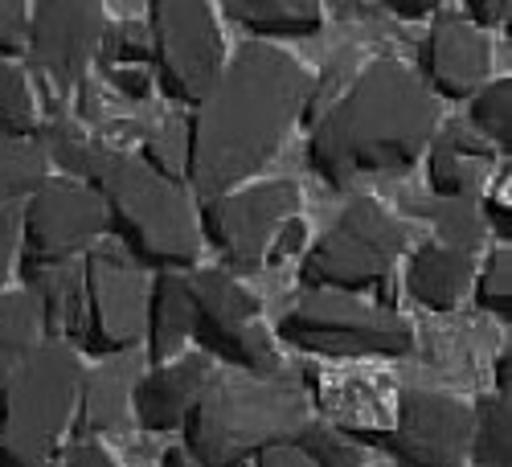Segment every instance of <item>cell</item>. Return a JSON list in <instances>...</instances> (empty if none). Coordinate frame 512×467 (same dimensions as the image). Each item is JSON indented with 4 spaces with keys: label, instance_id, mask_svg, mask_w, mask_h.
Segmentation results:
<instances>
[{
    "label": "cell",
    "instance_id": "2",
    "mask_svg": "<svg viewBox=\"0 0 512 467\" xmlns=\"http://www.w3.org/2000/svg\"><path fill=\"white\" fill-rule=\"evenodd\" d=\"M435 132L439 99L426 91V82L394 58H377L316 119L308 164L332 189H345L357 177L406 173Z\"/></svg>",
    "mask_w": 512,
    "mask_h": 467
},
{
    "label": "cell",
    "instance_id": "44",
    "mask_svg": "<svg viewBox=\"0 0 512 467\" xmlns=\"http://www.w3.org/2000/svg\"><path fill=\"white\" fill-rule=\"evenodd\" d=\"M295 234H300V226L287 222V238H295ZM283 250H295V242H283V246H279V254H283ZM279 254H275V259H279Z\"/></svg>",
    "mask_w": 512,
    "mask_h": 467
},
{
    "label": "cell",
    "instance_id": "26",
    "mask_svg": "<svg viewBox=\"0 0 512 467\" xmlns=\"http://www.w3.org/2000/svg\"><path fill=\"white\" fill-rule=\"evenodd\" d=\"M33 144L41 148V156H46L50 164H58L66 177H87V164H91L95 144L82 136V127L66 111H54L46 123H37Z\"/></svg>",
    "mask_w": 512,
    "mask_h": 467
},
{
    "label": "cell",
    "instance_id": "11",
    "mask_svg": "<svg viewBox=\"0 0 512 467\" xmlns=\"http://www.w3.org/2000/svg\"><path fill=\"white\" fill-rule=\"evenodd\" d=\"M148 275L123 254L95 250L82 267V345L95 357L132 353L148 328Z\"/></svg>",
    "mask_w": 512,
    "mask_h": 467
},
{
    "label": "cell",
    "instance_id": "13",
    "mask_svg": "<svg viewBox=\"0 0 512 467\" xmlns=\"http://www.w3.org/2000/svg\"><path fill=\"white\" fill-rule=\"evenodd\" d=\"M357 439L390 451L398 467H467L472 406L439 390H406L394 427Z\"/></svg>",
    "mask_w": 512,
    "mask_h": 467
},
{
    "label": "cell",
    "instance_id": "32",
    "mask_svg": "<svg viewBox=\"0 0 512 467\" xmlns=\"http://www.w3.org/2000/svg\"><path fill=\"white\" fill-rule=\"evenodd\" d=\"M103 58L111 70L119 66H144L152 58V33L144 21H115L103 29Z\"/></svg>",
    "mask_w": 512,
    "mask_h": 467
},
{
    "label": "cell",
    "instance_id": "39",
    "mask_svg": "<svg viewBox=\"0 0 512 467\" xmlns=\"http://www.w3.org/2000/svg\"><path fill=\"white\" fill-rule=\"evenodd\" d=\"M254 467H312V463L300 455L295 443H283V447H267L263 455H254Z\"/></svg>",
    "mask_w": 512,
    "mask_h": 467
},
{
    "label": "cell",
    "instance_id": "10",
    "mask_svg": "<svg viewBox=\"0 0 512 467\" xmlns=\"http://www.w3.org/2000/svg\"><path fill=\"white\" fill-rule=\"evenodd\" d=\"M300 209V189L295 181H263L242 185L222 197H209L201 205L197 230L209 238V246L222 254L226 267L238 275H254L271 263V246L279 230Z\"/></svg>",
    "mask_w": 512,
    "mask_h": 467
},
{
    "label": "cell",
    "instance_id": "38",
    "mask_svg": "<svg viewBox=\"0 0 512 467\" xmlns=\"http://www.w3.org/2000/svg\"><path fill=\"white\" fill-rule=\"evenodd\" d=\"M467 25H500V21H508V0H472L467 5V17H463Z\"/></svg>",
    "mask_w": 512,
    "mask_h": 467
},
{
    "label": "cell",
    "instance_id": "5",
    "mask_svg": "<svg viewBox=\"0 0 512 467\" xmlns=\"http://www.w3.org/2000/svg\"><path fill=\"white\" fill-rule=\"evenodd\" d=\"M78 353L66 341H41L0 390V467H46L74 422Z\"/></svg>",
    "mask_w": 512,
    "mask_h": 467
},
{
    "label": "cell",
    "instance_id": "36",
    "mask_svg": "<svg viewBox=\"0 0 512 467\" xmlns=\"http://www.w3.org/2000/svg\"><path fill=\"white\" fill-rule=\"evenodd\" d=\"M58 467H119V463H115L95 439H74V443L62 451Z\"/></svg>",
    "mask_w": 512,
    "mask_h": 467
},
{
    "label": "cell",
    "instance_id": "9",
    "mask_svg": "<svg viewBox=\"0 0 512 467\" xmlns=\"http://www.w3.org/2000/svg\"><path fill=\"white\" fill-rule=\"evenodd\" d=\"M193 295V336L201 341L205 357H222L238 373L275 377L279 353L271 345V332L263 328L259 300L230 275V271H197L189 275Z\"/></svg>",
    "mask_w": 512,
    "mask_h": 467
},
{
    "label": "cell",
    "instance_id": "29",
    "mask_svg": "<svg viewBox=\"0 0 512 467\" xmlns=\"http://www.w3.org/2000/svg\"><path fill=\"white\" fill-rule=\"evenodd\" d=\"M300 447V455L312 463V467H361V447L349 443V435L332 431L328 422H304L300 435L291 439Z\"/></svg>",
    "mask_w": 512,
    "mask_h": 467
},
{
    "label": "cell",
    "instance_id": "40",
    "mask_svg": "<svg viewBox=\"0 0 512 467\" xmlns=\"http://www.w3.org/2000/svg\"><path fill=\"white\" fill-rule=\"evenodd\" d=\"M386 9L398 13V17H406V21H418V17H426V13H443L439 0H390Z\"/></svg>",
    "mask_w": 512,
    "mask_h": 467
},
{
    "label": "cell",
    "instance_id": "45",
    "mask_svg": "<svg viewBox=\"0 0 512 467\" xmlns=\"http://www.w3.org/2000/svg\"><path fill=\"white\" fill-rule=\"evenodd\" d=\"M361 467H365V463H361Z\"/></svg>",
    "mask_w": 512,
    "mask_h": 467
},
{
    "label": "cell",
    "instance_id": "19",
    "mask_svg": "<svg viewBox=\"0 0 512 467\" xmlns=\"http://www.w3.org/2000/svg\"><path fill=\"white\" fill-rule=\"evenodd\" d=\"M472 275H476V254L443 242H422L406 263V291L422 308L451 312L472 291Z\"/></svg>",
    "mask_w": 512,
    "mask_h": 467
},
{
    "label": "cell",
    "instance_id": "15",
    "mask_svg": "<svg viewBox=\"0 0 512 467\" xmlns=\"http://www.w3.org/2000/svg\"><path fill=\"white\" fill-rule=\"evenodd\" d=\"M492 46L488 37L455 13H439L422 46V82L435 99H472L488 87Z\"/></svg>",
    "mask_w": 512,
    "mask_h": 467
},
{
    "label": "cell",
    "instance_id": "33",
    "mask_svg": "<svg viewBox=\"0 0 512 467\" xmlns=\"http://www.w3.org/2000/svg\"><path fill=\"white\" fill-rule=\"evenodd\" d=\"M508 300H512V254H508V246H504V250H492V254H488L484 271L476 275V304H480L484 312L508 320V316H512Z\"/></svg>",
    "mask_w": 512,
    "mask_h": 467
},
{
    "label": "cell",
    "instance_id": "31",
    "mask_svg": "<svg viewBox=\"0 0 512 467\" xmlns=\"http://www.w3.org/2000/svg\"><path fill=\"white\" fill-rule=\"evenodd\" d=\"M185 160H189V144H185V127L181 123H156L148 140H144V164L156 177L181 185L185 181Z\"/></svg>",
    "mask_w": 512,
    "mask_h": 467
},
{
    "label": "cell",
    "instance_id": "22",
    "mask_svg": "<svg viewBox=\"0 0 512 467\" xmlns=\"http://www.w3.org/2000/svg\"><path fill=\"white\" fill-rule=\"evenodd\" d=\"M222 13L259 37H308L320 29V0H226Z\"/></svg>",
    "mask_w": 512,
    "mask_h": 467
},
{
    "label": "cell",
    "instance_id": "3",
    "mask_svg": "<svg viewBox=\"0 0 512 467\" xmlns=\"http://www.w3.org/2000/svg\"><path fill=\"white\" fill-rule=\"evenodd\" d=\"M308 422V394L295 377L209 373L185 414V455L201 467H238L267 447H283Z\"/></svg>",
    "mask_w": 512,
    "mask_h": 467
},
{
    "label": "cell",
    "instance_id": "25",
    "mask_svg": "<svg viewBox=\"0 0 512 467\" xmlns=\"http://www.w3.org/2000/svg\"><path fill=\"white\" fill-rule=\"evenodd\" d=\"M418 218L426 222H435V242L443 246H455V250H467V254H476L480 242H484V218H480V209L476 201H414L410 205Z\"/></svg>",
    "mask_w": 512,
    "mask_h": 467
},
{
    "label": "cell",
    "instance_id": "37",
    "mask_svg": "<svg viewBox=\"0 0 512 467\" xmlns=\"http://www.w3.org/2000/svg\"><path fill=\"white\" fill-rule=\"evenodd\" d=\"M111 82L127 95V99H148V91H152V78L140 70V66H119V70H111Z\"/></svg>",
    "mask_w": 512,
    "mask_h": 467
},
{
    "label": "cell",
    "instance_id": "7",
    "mask_svg": "<svg viewBox=\"0 0 512 467\" xmlns=\"http://www.w3.org/2000/svg\"><path fill=\"white\" fill-rule=\"evenodd\" d=\"M279 336L320 357H402L414 349V332L394 308L345 291H304V300L279 320Z\"/></svg>",
    "mask_w": 512,
    "mask_h": 467
},
{
    "label": "cell",
    "instance_id": "17",
    "mask_svg": "<svg viewBox=\"0 0 512 467\" xmlns=\"http://www.w3.org/2000/svg\"><path fill=\"white\" fill-rule=\"evenodd\" d=\"M144 361L136 353H119L107 365L82 373L78 406H74V439L119 435L132 422V394L140 381Z\"/></svg>",
    "mask_w": 512,
    "mask_h": 467
},
{
    "label": "cell",
    "instance_id": "27",
    "mask_svg": "<svg viewBox=\"0 0 512 467\" xmlns=\"http://www.w3.org/2000/svg\"><path fill=\"white\" fill-rule=\"evenodd\" d=\"M467 459L476 467H508V398H480L472 410V447Z\"/></svg>",
    "mask_w": 512,
    "mask_h": 467
},
{
    "label": "cell",
    "instance_id": "12",
    "mask_svg": "<svg viewBox=\"0 0 512 467\" xmlns=\"http://www.w3.org/2000/svg\"><path fill=\"white\" fill-rule=\"evenodd\" d=\"M107 13L95 0H46L29 9V41L25 54L41 91H50L54 111H66L62 99L87 78L99 46H103Z\"/></svg>",
    "mask_w": 512,
    "mask_h": 467
},
{
    "label": "cell",
    "instance_id": "18",
    "mask_svg": "<svg viewBox=\"0 0 512 467\" xmlns=\"http://www.w3.org/2000/svg\"><path fill=\"white\" fill-rule=\"evenodd\" d=\"M431 148V193L447 201H476L488 185L496 148L467 132V123H443Z\"/></svg>",
    "mask_w": 512,
    "mask_h": 467
},
{
    "label": "cell",
    "instance_id": "35",
    "mask_svg": "<svg viewBox=\"0 0 512 467\" xmlns=\"http://www.w3.org/2000/svg\"><path fill=\"white\" fill-rule=\"evenodd\" d=\"M21 250V209L17 205H0V283L13 275Z\"/></svg>",
    "mask_w": 512,
    "mask_h": 467
},
{
    "label": "cell",
    "instance_id": "24",
    "mask_svg": "<svg viewBox=\"0 0 512 467\" xmlns=\"http://www.w3.org/2000/svg\"><path fill=\"white\" fill-rule=\"evenodd\" d=\"M46 181H50V160L41 156L33 140L0 136V205L29 201Z\"/></svg>",
    "mask_w": 512,
    "mask_h": 467
},
{
    "label": "cell",
    "instance_id": "16",
    "mask_svg": "<svg viewBox=\"0 0 512 467\" xmlns=\"http://www.w3.org/2000/svg\"><path fill=\"white\" fill-rule=\"evenodd\" d=\"M213 365L205 353H185L156 365L152 373H140L132 394V418L144 431H177L189 406L197 402L201 386L209 381Z\"/></svg>",
    "mask_w": 512,
    "mask_h": 467
},
{
    "label": "cell",
    "instance_id": "1",
    "mask_svg": "<svg viewBox=\"0 0 512 467\" xmlns=\"http://www.w3.org/2000/svg\"><path fill=\"white\" fill-rule=\"evenodd\" d=\"M308 99V70L287 50L250 41L197 103L185 127V181L201 201L242 189L279 152Z\"/></svg>",
    "mask_w": 512,
    "mask_h": 467
},
{
    "label": "cell",
    "instance_id": "34",
    "mask_svg": "<svg viewBox=\"0 0 512 467\" xmlns=\"http://www.w3.org/2000/svg\"><path fill=\"white\" fill-rule=\"evenodd\" d=\"M25 41H29V9L21 0H0V62L21 58Z\"/></svg>",
    "mask_w": 512,
    "mask_h": 467
},
{
    "label": "cell",
    "instance_id": "4",
    "mask_svg": "<svg viewBox=\"0 0 512 467\" xmlns=\"http://www.w3.org/2000/svg\"><path fill=\"white\" fill-rule=\"evenodd\" d=\"M87 181L99 193L107 222L140 263L160 271H185L201 254V230L181 185L156 177L140 156L95 148Z\"/></svg>",
    "mask_w": 512,
    "mask_h": 467
},
{
    "label": "cell",
    "instance_id": "20",
    "mask_svg": "<svg viewBox=\"0 0 512 467\" xmlns=\"http://www.w3.org/2000/svg\"><path fill=\"white\" fill-rule=\"evenodd\" d=\"M25 291L41 312L46 341L82 336V271L74 263H25Z\"/></svg>",
    "mask_w": 512,
    "mask_h": 467
},
{
    "label": "cell",
    "instance_id": "41",
    "mask_svg": "<svg viewBox=\"0 0 512 467\" xmlns=\"http://www.w3.org/2000/svg\"><path fill=\"white\" fill-rule=\"evenodd\" d=\"M488 226H492V230H496V234L508 242L512 222H508V205H504V201H492V205H488Z\"/></svg>",
    "mask_w": 512,
    "mask_h": 467
},
{
    "label": "cell",
    "instance_id": "28",
    "mask_svg": "<svg viewBox=\"0 0 512 467\" xmlns=\"http://www.w3.org/2000/svg\"><path fill=\"white\" fill-rule=\"evenodd\" d=\"M37 103L29 91V78L13 66V62H0V136H21L33 140L37 132Z\"/></svg>",
    "mask_w": 512,
    "mask_h": 467
},
{
    "label": "cell",
    "instance_id": "6",
    "mask_svg": "<svg viewBox=\"0 0 512 467\" xmlns=\"http://www.w3.org/2000/svg\"><path fill=\"white\" fill-rule=\"evenodd\" d=\"M406 242V226L386 205H377L373 197H353L304 254L300 279L308 291L357 295L390 279V271L406 254Z\"/></svg>",
    "mask_w": 512,
    "mask_h": 467
},
{
    "label": "cell",
    "instance_id": "14",
    "mask_svg": "<svg viewBox=\"0 0 512 467\" xmlns=\"http://www.w3.org/2000/svg\"><path fill=\"white\" fill-rule=\"evenodd\" d=\"M111 230L91 185L46 181L21 209V250L29 263H70Z\"/></svg>",
    "mask_w": 512,
    "mask_h": 467
},
{
    "label": "cell",
    "instance_id": "8",
    "mask_svg": "<svg viewBox=\"0 0 512 467\" xmlns=\"http://www.w3.org/2000/svg\"><path fill=\"white\" fill-rule=\"evenodd\" d=\"M148 33L160 91L173 103L197 107L226 70V46L213 9L201 0H152Z\"/></svg>",
    "mask_w": 512,
    "mask_h": 467
},
{
    "label": "cell",
    "instance_id": "30",
    "mask_svg": "<svg viewBox=\"0 0 512 467\" xmlns=\"http://www.w3.org/2000/svg\"><path fill=\"white\" fill-rule=\"evenodd\" d=\"M472 123H476V132H484V144L508 152V140H512V87H508V78L504 82L496 78L480 95H472Z\"/></svg>",
    "mask_w": 512,
    "mask_h": 467
},
{
    "label": "cell",
    "instance_id": "21",
    "mask_svg": "<svg viewBox=\"0 0 512 467\" xmlns=\"http://www.w3.org/2000/svg\"><path fill=\"white\" fill-rule=\"evenodd\" d=\"M193 336V295H189V279L177 271H160L152 291H148V361L164 365L181 357L185 341Z\"/></svg>",
    "mask_w": 512,
    "mask_h": 467
},
{
    "label": "cell",
    "instance_id": "43",
    "mask_svg": "<svg viewBox=\"0 0 512 467\" xmlns=\"http://www.w3.org/2000/svg\"><path fill=\"white\" fill-rule=\"evenodd\" d=\"M164 467H201V463H193L185 451H164Z\"/></svg>",
    "mask_w": 512,
    "mask_h": 467
},
{
    "label": "cell",
    "instance_id": "42",
    "mask_svg": "<svg viewBox=\"0 0 512 467\" xmlns=\"http://www.w3.org/2000/svg\"><path fill=\"white\" fill-rule=\"evenodd\" d=\"M508 386H512V353L504 345L500 357H496V390H500V398H508Z\"/></svg>",
    "mask_w": 512,
    "mask_h": 467
},
{
    "label": "cell",
    "instance_id": "23",
    "mask_svg": "<svg viewBox=\"0 0 512 467\" xmlns=\"http://www.w3.org/2000/svg\"><path fill=\"white\" fill-rule=\"evenodd\" d=\"M41 341H46V328H41V312L29 291H0V390L37 353Z\"/></svg>",
    "mask_w": 512,
    "mask_h": 467
}]
</instances>
